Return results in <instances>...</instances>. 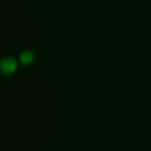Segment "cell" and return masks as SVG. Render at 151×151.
Listing matches in <instances>:
<instances>
[{
    "label": "cell",
    "instance_id": "cell-1",
    "mask_svg": "<svg viewBox=\"0 0 151 151\" xmlns=\"http://www.w3.org/2000/svg\"><path fill=\"white\" fill-rule=\"evenodd\" d=\"M17 67H18V63L12 57H7L1 60L0 68H1L2 73H5V74H12L13 72H15Z\"/></svg>",
    "mask_w": 151,
    "mask_h": 151
},
{
    "label": "cell",
    "instance_id": "cell-2",
    "mask_svg": "<svg viewBox=\"0 0 151 151\" xmlns=\"http://www.w3.org/2000/svg\"><path fill=\"white\" fill-rule=\"evenodd\" d=\"M20 63L22 64V65H29V64H32L33 61H34V59H35V54H34V52L33 51H31V50H26V51H24L21 54H20Z\"/></svg>",
    "mask_w": 151,
    "mask_h": 151
}]
</instances>
